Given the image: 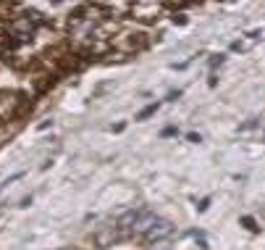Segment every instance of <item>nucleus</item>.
Returning <instances> with one entry per match:
<instances>
[{"instance_id":"nucleus-5","label":"nucleus","mask_w":265,"mask_h":250,"mask_svg":"<svg viewBox=\"0 0 265 250\" xmlns=\"http://www.w3.org/2000/svg\"><path fill=\"white\" fill-rule=\"evenodd\" d=\"M208 206H210V197H205V200H202V203H199V206H197V208H199V211H208Z\"/></svg>"},{"instance_id":"nucleus-2","label":"nucleus","mask_w":265,"mask_h":250,"mask_svg":"<svg viewBox=\"0 0 265 250\" xmlns=\"http://www.w3.org/2000/svg\"><path fill=\"white\" fill-rule=\"evenodd\" d=\"M171 232H173L171 221H166V219H160V216H158V219H155V224L147 229L145 240H150V242H152V240H163V237H168Z\"/></svg>"},{"instance_id":"nucleus-6","label":"nucleus","mask_w":265,"mask_h":250,"mask_svg":"<svg viewBox=\"0 0 265 250\" xmlns=\"http://www.w3.org/2000/svg\"><path fill=\"white\" fill-rule=\"evenodd\" d=\"M173 24H186V16H182V14L173 16Z\"/></svg>"},{"instance_id":"nucleus-3","label":"nucleus","mask_w":265,"mask_h":250,"mask_svg":"<svg viewBox=\"0 0 265 250\" xmlns=\"http://www.w3.org/2000/svg\"><path fill=\"white\" fill-rule=\"evenodd\" d=\"M155 111H158V106H147V108H142V111L137 113V121H145V119H150V116H155Z\"/></svg>"},{"instance_id":"nucleus-1","label":"nucleus","mask_w":265,"mask_h":250,"mask_svg":"<svg viewBox=\"0 0 265 250\" xmlns=\"http://www.w3.org/2000/svg\"><path fill=\"white\" fill-rule=\"evenodd\" d=\"M155 219L158 216L152 214V211L147 208H134V211H126L124 216L118 219V227L124 229V232H132V234H147V229L155 224Z\"/></svg>"},{"instance_id":"nucleus-4","label":"nucleus","mask_w":265,"mask_h":250,"mask_svg":"<svg viewBox=\"0 0 265 250\" xmlns=\"http://www.w3.org/2000/svg\"><path fill=\"white\" fill-rule=\"evenodd\" d=\"M242 224L249 229V232H257V229H260V227L255 224V219H252V216H244V219H242Z\"/></svg>"}]
</instances>
